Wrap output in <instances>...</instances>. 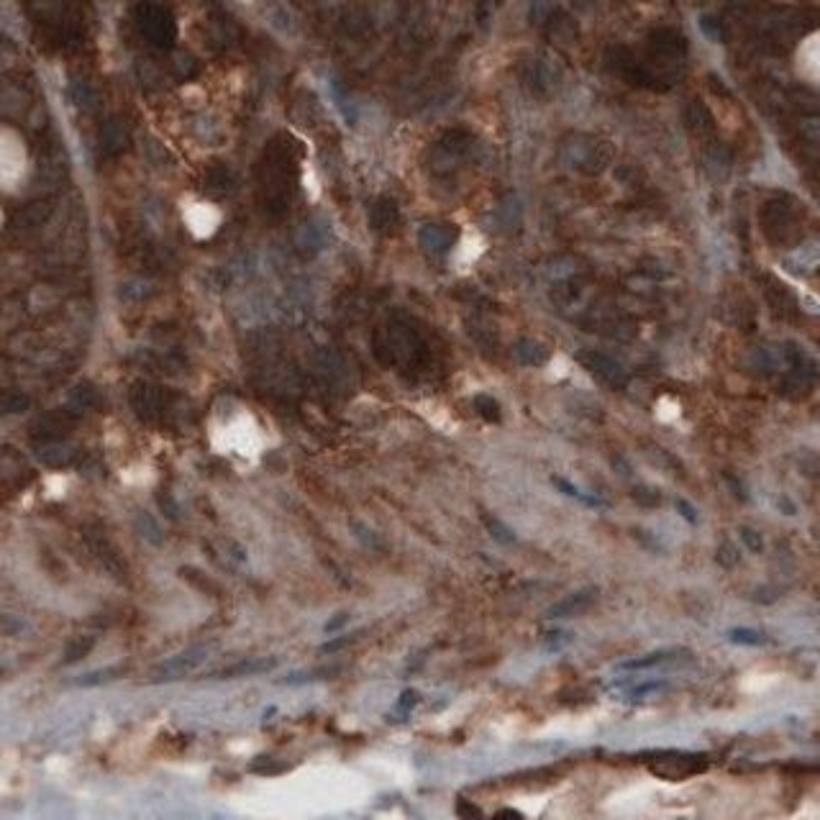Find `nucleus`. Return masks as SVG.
<instances>
[{"label":"nucleus","mask_w":820,"mask_h":820,"mask_svg":"<svg viewBox=\"0 0 820 820\" xmlns=\"http://www.w3.org/2000/svg\"><path fill=\"white\" fill-rule=\"evenodd\" d=\"M85 544L90 546V552L95 554V559H98L100 564H103V569H106L108 574H113L116 580H126V561H123V557H120V552L113 546V541L103 533L100 528H95V526H87L85 528Z\"/></svg>","instance_id":"obj_1"},{"label":"nucleus","mask_w":820,"mask_h":820,"mask_svg":"<svg viewBox=\"0 0 820 820\" xmlns=\"http://www.w3.org/2000/svg\"><path fill=\"white\" fill-rule=\"evenodd\" d=\"M208 657H211V646H208V644L190 646V649L180 651V654L170 657L167 661H162V664H156L154 679H156V682H167V679H180V677H185V674L195 672V669H198V666L203 664V661H205Z\"/></svg>","instance_id":"obj_2"},{"label":"nucleus","mask_w":820,"mask_h":820,"mask_svg":"<svg viewBox=\"0 0 820 820\" xmlns=\"http://www.w3.org/2000/svg\"><path fill=\"white\" fill-rule=\"evenodd\" d=\"M705 757H687V754H679V757H672V759H664L661 764H654L651 766V771L654 774H661L664 779H669V782H679V779L690 777V774H695V771H702L705 769Z\"/></svg>","instance_id":"obj_3"},{"label":"nucleus","mask_w":820,"mask_h":820,"mask_svg":"<svg viewBox=\"0 0 820 820\" xmlns=\"http://www.w3.org/2000/svg\"><path fill=\"white\" fill-rule=\"evenodd\" d=\"M595 597H597V590L595 587H587V590H580V592L569 595V597H564V600H559L557 605H552V608L546 610V618H569V615H580L585 613L590 605L595 602Z\"/></svg>","instance_id":"obj_4"},{"label":"nucleus","mask_w":820,"mask_h":820,"mask_svg":"<svg viewBox=\"0 0 820 820\" xmlns=\"http://www.w3.org/2000/svg\"><path fill=\"white\" fill-rule=\"evenodd\" d=\"M277 666V659H244L239 664H231L226 669L216 672L213 677L216 679H234V677H251V674H262V672H272Z\"/></svg>","instance_id":"obj_5"},{"label":"nucleus","mask_w":820,"mask_h":820,"mask_svg":"<svg viewBox=\"0 0 820 820\" xmlns=\"http://www.w3.org/2000/svg\"><path fill=\"white\" fill-rule=\"evenodd\" d=\"M582 361L592 369L595 375H600L602 380L610 382V385H623V382H626V372L621 369V364H615L613 359L602 356V354H585Z\"/></svg>","instance_id":"obj_6"},{"label":"nucleus","mask_w":820,"mask_h":820,"mask_svg":"<svg viewBox=\"0 0 820 820\" xmlns=\"http://www.w3.org/2000/svg\"><path fill=\"white\" fill-rule=\"evenodd\" d=\"M95 646V636H75L70 644L64 646V657L62 664H75V661H82Z\"/></svg>","instance_id":"obj_7"},{"label":"nucleus","mask_w":820,"mask_h":820,"mask_svg":"<svg viewBox=\"0 0 820 820\" xmlns=\"http://www.w3.org/2000/svg\"><path fill=\"white\" fill-rule=\"evenodd\" d=\"M36 454H39V459H42L46 467H64V464H70V459H72V452L62 444L39 446V452Z\"/></svg>","instance_id":"obj_8"},{"label":"nucleus","mask_w":820,"mask_h":820,"mask_svg":"<svg viewBox=\"0 0 820 820\" xmlns=\"http://www.w3.org/2000/svg\"><path fill=\"white\" fill-rule=\"evenodd\" d=\"M136 530L142 533V538H144V541H149V544L159 546L164 541L162 528H159V523H156V521L149 516V513H139V516H136Z\"/></svg>","instance_id":"obj_9"},{"label":"nucleus","mask_w":820,"mask_h":820,"mask_svg":"<svg viewBox=\"0 0 820 820\" xmlns=\"http://www.w3.org/2000/svg\"><path fill=\"white\" fill-rule=\"evenodd\" d=\"M516 354H518V359L523 361V364H541V361L546 359L544 349L538 347V344H533V341H528V339L518 341V344H516Z\"/></svg>","instance_id":"obj_10"},{"label":"nucleus","mask_w":820,"mask_h":820,"mask_svg":"<svg viewBox=\"0 0 820 820\" xmlns=\"http://www.w3.org/2000/svg\"><path fill=\"white\" fill-rule=\"evenodd\" d=\"M674 651H654V654H646L644 659H630V661H623L621 669H651L657 664H664L666 659H672Z\"/></svg>","instance_id":"obj_11"},{"label":"nucleus","mask_w":820,"mask_h":820,"mask_svg":"<svg viewBox=\"0 0 820 820\" xmlns=\"http://www.w3.org/2000/svg\"><path fill=\"white\" fill-rule=\"evenodd\" d=\"M120 674V669H116V666H111V669H98V672H90V674H82L80 679H75V685L80 687H95V685H106V682H111V679H116Z\"/></svg>","instance_id":"obj_12"},{"label":"nucleus","mask_w":820,"mask_h":820,"mask_svg":"<svg viewBox=\"0 0 820 820\" xmlns=\"http://www.w3.org/2000/svg\"><path fill=\"white\" fill-rule=\"evenodd\" d=\"M341 666H328V669H316V672H295L287 679H282L285 685H303V682H313V679H325L331 674H339Z\"/></svg>","instance_id":"obj_13"},{"label":"nucleus","mask_w":820,"mask_h":820,"mask_svg":"<svg viewBox=\"0 0 820 820\" xmlns=\"http://www.w3.org/2000/svg\"><path fill=\"white\" fill-rule=\"evenodd\" d=\"M728 638L733 641V644H746V646H759L764 644L766 638H764V633H759V630H751V628H733L728 630Z\"/></svg>","instance_id":"obj_14"},{"label":"nucleus","mask_w":820,"mask_h":820,"mask_svg":"<svg viewBox=\"0 0 820 820\" xmlns=\"http://www.w3.org/2000/svg\"><path fill=\"white\" fill-rule=\"evenodd\" d=\"M485 526H487L490 533H492V536H495L500 544H513V541H516V533H513V530H510L505 523H500L497 518L485 516Z\"/></svg>","instance_id":"obj_15"},{"label":"nucleus","mask_w":820,"mask_h":820,"mask_svg":"<svg viewBox=\"0 0 820 820\" xmlns=\"http://www.w3.org/2000/svg\"><path fill=\"white\" fill-rule=\"evenodd\" d=\"M474 405H477V410H480L482 418H487V421H500V405H497L492 397L480 395L477 400H474Z\"/></svg>","instance_id":"obj_16"},{"label":"nucleus","mask_w":820,"mask_h":820,"mask_svg":"<svg viewBox=\"0 0 820 820\" xmlns=\"http://www.w3.org/2000/svg\"><path fill=\"white\" fill-rule=\"evenodd\" d=\"M738 533H741V541H743V544L749 546V552L762 554L764 541H762V536H759V530L749 528V526H741V530H738Z\"/></svg>","instance_id":"obj_17"},{"label":"nucleus","mask_w":820,"mask_h":820,"mask_svg":"<svg viewBox=\"0 0 820 820\" xmlns=\"http://www.w3.org/2000/svg\"><path fill=\"white\" fill-rule=\"evenodd\" d=\"M156 502H159L162 513L170 518V521H177V518H180V508H177L175 497H167V492H159V495H156Z\"/></svg>","instance_id":"obj_18"},{"label":"nucleus","mask_w":820,"mask_h":820,"mask_svg":"<svg viewBox=\"0 0 820 820\" xmlns=\"http://www.w3.org/2000/svg\"><path fill=\"white\" fill-rule=\"evenodd\" d=\"M26 405H29V400H26V397H23V395H8V397H3V400H0V408H3V410H8V413H15V410H23V408H26Z\"/></svg>","instance_id":"obj_19"},{"label":"nucleus","mask_w":820,"mask_h":820,"mask_svg":"<svg viewBox=\"0 0 820 820\" xmlns=\"http://www.w3.org/2000/svg\"><path fill=\"white\" fill-rule=\"evenodd\" d=\"M633 500L641 502V505H659L661 502V497H659V492H654V490H633Z\"/></svg>","instance_id":"obj_20"},{"label":"nucleus","mask_w":820,"mask_h":820,"mask_svg":"<svg viewBox=\"0 0 820 820\" xmlns=\"http://www.w3.org/2000/svg\"><path fill=\"white\" fill-rule=\"evenodd\" d=\"M718 561H721L723 566H735V561H738V554H735V546L733 544H723L721 552H718Z\"/></svg>","instance_id":"obj_21"},{"label":"nucleus","mask_w":820,"mask_h":820,"mask_svg":"<svg viewBox=\"0 0 820 820\" xmlns=\"http://www.w3.org/2000/svg\"><path fill=\"white\" fill-rule=\"evenodd\" d=\"M677 510H679V516L685 518L687 523H697V510H695L692 505H690V502H687V500H682V497H677Z\"/></svg>","instance_id":"obj_22"},{"label":"nucleus","mask_w":820,"mask_h":820,"mask_svg":"<svg viewBox=\"0 0 820 820\" xmlns=\"http://www.w3.org/2000/svg\"><path fill=\"white\" fill-rule=\"evenodd\" d=\"M418 700H421V695H418L416 690H405L400 702H397V707H400V710H410L413 705H418Z\"/></svg>","instance_id":"obj_23"},{"label":"nucleus","mask_w":820,"mask_h":820,"mask_svg":"<svg viewBox=\"0 0 820 820\" xmlns=\"http://www.w3.org/2000/svg\"><path fill=\"white\" fill-rule=\"evenodd\" d=\"M347 623H349V615L347 613H339L336 618H331V621L325 623L323 628H325V633H333V630H339L341 626H347Z\"/></svg>","instance_id":"obj_24"},{"label":"nucleus","mask_w":820,"mask_h":820,"mask_svg":"<svg viewBox=\"0 0 820 820\" xmlns=\"http://www.w3.org/2000/svg\"><path fill=\"white\" fill-rule=\"evenodd\" d=\"M349 641H352V638H336V641H328V644L321 646V651H323V654H331V651L344 649V646H347Z\"/></svg>","instance_id":"obj_25"},{"label":"nucleus","mask_w":820,"mask_h":820,"mask_svg":"<svg viewBox=\"0 0 820 820\" xmlns=\"http://www.w3.org/2000/svg\"><path fill=\"white\" fill-rule=\"evenodd\" d=\"M661 687H664V682H651V685L636 687V690H633V695H644V692H651V690H661Z\"/></svg>","instance_id":"obj_26"},{"label":"nucleus","mask_w":820,"mask_h":820,"mask_svg":"<svg viewBox=\"0 0 820 820\" xmlns=\"http://www.w3.org/2000/svg\"><path fill=\"white\" fill-rule=\"evenodd\" d=\"M500 815H516V818H523V813H518V810H500Z\"/></svg>","instance_id":"obj_27"}]
</instances>
